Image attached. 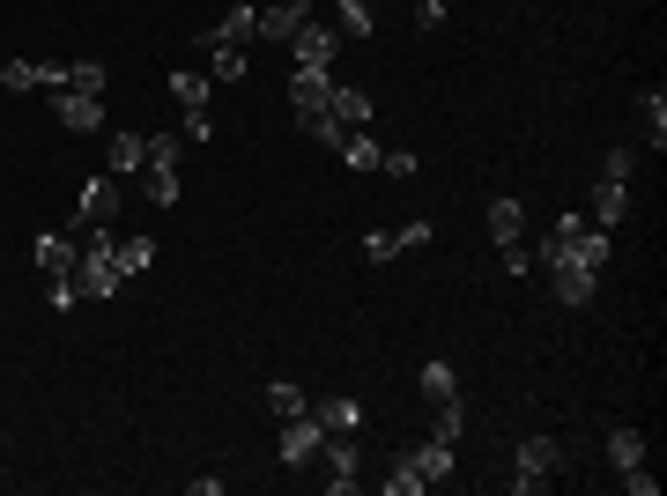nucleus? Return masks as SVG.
<instances>
[{"label":"nucleus","mask_w":667,"mask_h":496,"mask_svg":"<svg viewBox=\"0 0 667 496\" xmlns=\"http://www.w3.org/2000/svg\"><path fill=\"white\" fill-rule=\"evenodd\" d=\"M119 259H112V238L104 230H83V267H75V290L83 296H119Z\"/></svg>","instance_id":"f257e3e1"},{"label":"nucleus","mask_w":667,"mask_h":496,"mask_svg":"<svg viewBox=\"0 0 667 496\" xmlns=\"http://www.w3.org/2000/svg\"><path fill=\"white\" fill-rule=\"evenodd\" d=\"M209 67H178V75H171V97H178V112H186V133H193V141H209L215 133V119H209Z\"/></svg>","instance_id":"f03ea898"},{"label":"nucleus","mask_w":667,"mask_h":496,"mask_svg":"<svg viewBox=\"0 0 667 496\" xmlns=\"http://www.w3.org/2000/svg\"><path fill=\"white\" fill-rule=\"evenodd\" d=\"M556 467H564V445H556V437H527V445H519V474H512V489H519V496L549 489Z\"/></svg>","instance_id":"7ed1b4c3"},{"label":"nucleus","mask_w":667,"mask_h":496,"mask_svg":"<svg viewBox=\"0 0 667 496\" xmlns=\"http://www.w3.org/2000/svg\"><path fill=\"white\" fill-rule=\"evenodd\" d=\"M334 52H341V38H334L327 23H312V15H304V23H297V38H290V60H297V67H312V75H334Z\"/></svg>","instance_id":"20e7f679"},{"label":"nucleus","mask_w":667,"mask_h":496,"mask_svg":"<svg viewBox=\"0 0 667 496\" xmlns=\"http://www.w3.org/2000/svg\"><path fill=\"white\" fill-rule=\"evenodd\" d=\"M319 445H327V422L304 408V415L282 422V445H275V453H282V467H304V459H319Z\"/></svg>","instance_id":"39448f33"},{"label":"nucleus","mask_w":667,"mask_h":496,"mask_svg":"<svg viewBox=\"0 0 667 496\" xmlns=\"http://www.w3.org/2000/svg\"><path fill=\"white\" fill-rule=\"evenodd\" d=\"M327 97H334V75L290 67V104H297V126H319V119H327Z\"/></svg>","instance_id":"423d86ee"},{"label":"nucleus","mask_w":667,"mask_h":496,"mask_svg":"<svg viewBox=\"0 0 667 496\" xmlns=\"http://www.w3.org/2000/svg\"><path fill=\"white\" fill-rule=\"evenodd\" d=\"M112 215H119V178H89L75 201V230H104Z\"/></svg>","instance_id":"0eeeda50"},{"label":"nucleus","mask_w":667,"mask_h":496,"mask_svg":"<svg viewBox=\"0 0 667 496\" xmlns=\"http://www.w3.org/2000/svg\"><path fill=\"white\" fill-rule=\"evenodd\" d=\"M30 259H38L45 282H52V275H75V267H83V238H60V230H45V238H30Z\"/></svg>","instance_id":"6e6552de"},{"label":"nucleus","mask_w":667,"mask_h":496,"mask_svg":"<svg viewBox=\"0 0 667 496\" xmlns=\"http://www.w3.org/2000/svg\"><path fill=\"white\" fill-rule=\"evenodd\" d=\"M593 282H601V275L579 267V259H549V290H556V304H571V311L593 304Z\"/></svg>","instance_id":"1a4fd4ad"},{"label":"nucleus","mask_w":667,"mask_h":496,"mask_svg":"<svg viewBox=\"0 0 667 496\" xmlns=\"http://www.w3.org/2000/svg\"><path fill=\"white\" fill-rule=\"evenodd\" d=\"M252 38H260V8H230L215 30L193 38V52H215V44H252Z\"/></svg>","instance_id":"9d476101"},{"label":"nucleus","mask_w":667,"mask_h":496,"mask_svg":"<svg viewBox=\"0 0 667 496\" xmlns=\"http://www.w3.org/2000/svg\"><path fill=\"white\" fill-rule=\"evenodd\" d=\"M52 104H60V126H67V133H97V126H104V97L67 89V97H52Z\"/></svg>","instance_id":"9b49d317"},{"label":"nucleus","mask_w":667,"mask_h":496,"mask_svg":"<svg viewBox=\"0 0 667 496\" xmlns=\"http://www.w3.org/2000/svg\"><path fill=\"white\" fill-rule=\"evenodd\" d=\"M304 15H312L304 0H275V8H260V38H267V44H290Z\"/></svg>","instance_id":"f8f14e48"},{"label":"nucleus","mask_w":667,"mask_h":496,"mask_svg":"<svg viewBox=\"0 0 667 496\" xmlns=\"http://www.w3.org/2000/svg\"><path fill=\"white\" fill-rule=\"evenodd\" d=\"M327 112H334V126H341V133H356V126H372V97H364V89H349V82H334Z\"/></svg>","instance_id":"ddd939ff"},{"label":"nucleus","mask_w":667,"mask_h":496,"mask_svg":"<svg viewBox=\"0 0 667 496\" xmlns=\"http://www.w3.org/2000/svg\"><path fill=\"white\" fill-rule=\"evenodd\" d=\"M319 453H327V467H334L327 489H334V496H349V489H356V437H327Z\"/></svg>","instance_id":"4468645a"},{"label":"nucleus","mask_w":667,"mask_h":496,"mask_svg":"<svg viewBox=\"0 0 667 496\" xmlns=\"http://www.w3.org/2000/svg\"><path fill=\"white\" fill-rule=\"evenodd\" d=\"M408 459V467H416V482L423 489H430V482H445V474H453V445H438V437H423L416 453H401Z\"/></svg>","instance_id":"2eb2a0df"},{"label":"nucleus","mask_w":667,"mask_h":496,"mask_svg":"<svg viewBox=\"0 0 667 496\" xmlns=\"http://www.w3.org/2000/svg\"><path fill=\"white\" fill-rule=\"evenodd\" d=\"M624 215H630V186H616V178H601V186H593V222H601V230H616Z\"/></svg>","instance_id":"dca6fc26"},{"label":"nucleus","mask_w":667,"mask_h":496,"mask_svg":"<svg viewBox=\"0 0 667 496\" xmlns=\"http://www.w3.org/2000/svg\"><path fill=\"white\" fill-rule=\"evenodd\" d=\"M104 164H112V178H126V170H141V164H149V133H112Z\"/></svg>","instance_id":"f3484780"},{"label":"nucleus","mask_w":667,"mask_h":496,"mask_svg":"<svg viewBox=\"0 0 667 496\" xmlns=\"http://www.w3.org/2000/svg\"><path fill=\"white\" fill-rule=\"evenodd\" d=\"M416 385H423V400H430V408H445V400H460V378H453V364H438V356H430V364L416 371Z\"/></svg>","instance_id":"a211bd4d"},{"label":"nucleus","mask_w":667,"mask_h":496,"mask_svg":"<svg viewBox=\"0 0 667 496\" xmlns=\"http://www.w3.org/2000/svg\"><path fill=\"white\" fill-rule=\"evenodd\" d=\"M327 422V437H364V408L356 400H327V408H312Z\"/></svg>","instance_id":"6ab92c4d"},{"label":"nucleus","mask_w":667,"mask_h":496,"mask_svg":"<svg viewBox=\"0 0 667 496\" xmlns=\"http://www.w3.org/2000/svg\"><path fill=\"white\" fill-rule=\"evenodd\" d=\"M112 259H119V275H149V259H156V238H112Z\"/></svg>","instance_id":"aec40b11"},{"label":"nucleus","mask_w":667,"mask_h":496,"mask_svg":"<svg viewBox=\"0 0 667 496\" xmlns=\"http://www.w3.org/2000/svg\"><path fill=\"white\" fill-rule=\"evenodd\" d=\"M201 60H209V82H246V44H215Z\"/></svg>","instance_id":"412c9836"},{"label":"nucleus","mask_w":667,"mask_h":496,"mask_svg":"<svg viewBox=\"0 0 667 496\" xmlns=\"http://www.w3.org/2000/svg\"><path fill=\"white\" fill-rule=\"evenodd\" d=\"M519 230H527L519 201H490V238H498V245H519Z\"/></svg>","instance_id":"4be33fe9"},{"label":"nucleus","mask_w":667,"mask_h":496,"mask_svg":"<svg viewBox=\"0 0 667 496\" xmlns=\"http://www.w3.org/2000/svg\"><path fill=\"white\" fill-rule=\"evenodd\" d=\"M608 459H616L624 474H630V467H645V437H638L630 422H624V430H608Z\"/></svg>","instance_id":"5701e85b"},{"label":"nucleus","mask_w":667,"mask_h":496,"mask_svg":"<svg viewBox=\"0 0 667 496\" xmlns=\"http://www.w3.org/2000/svg\"><path fill=\"white\" fill-rule=\"evenodd\" d=\"M0 89H15V97H30V89H45L38 60H0Z\"/></svg>","instance_id":"b1692460"},{"label":"nucleus","mask_w":667,"mask_h":496,"mask_svg":"<svg viewBox=\"0 0 667 496\" xmlns=\"http://www.w3.org/2000/svg\"><path fill=\"white\" fill-rule=\"evenodd\" d=\"M341 156H349V170H378V156H386V149H378L372 133L356 126V133H341Z\"/></svg>","instance_id":"393cba45"},{"label":"nucleus","mask_w":667,"mask_h":496,"mask_svg":"<svg viewBox=\"0 0 667 496\" xmlns=\"http://www.w3.org/2000/svg\"><path fill=\"white\" fill-rule=\"evenodd\" d=\"M638 119H645V141L660 149V141H667V97H660V89H645V97H638Z\"/></svg>","instance_id":"a878e982"},{"label":"nucleus","mask_w":667,"mask_h":496,"mask_svg":"<svg viewBox=\"0 0 667 496\" xmlns=\"http://www.w3.org/2000/svg\"><path fill=\"white\" fill-rule=\"evenodd\" d=\"M460 430H467V408H460V400L430 408V437H438V445H460Z\"/></svg>","instance_id":"bb28decb"},{"label":"nucleus","mask_w":667,"mask_h":496,"mask_svg":"<svg viewBox=\"0 0 667 496\" xmlns=\"http://www.w3.org/2000/svg\"><path fill=\"white\" fill-rule=\"evenodd\" d=\"M67 89H83V97H104V60H67Z\"/></svg>","instance_id":"cd10ccee"},{"label":"nucleus","mask_w":667,"mask_h":496,"mask_svg":"<svg viewBox=\"0 0 667 496\" xmlns=\"http://www.w3.org/2000/svg\"><path fill=\"white\" fill-rule=\"evenodd\" d=\"M267 408H275V415H282V422H290V415H304V408H312V400L297 393L290 378H275V385H267Z\"/></svg>","instance_id":"c85d7f7f"},{"label":"nucleus","mask_w":667,"mask_h":496,"mask_svg":"<svg viewBox=\"0 0 667 496\" xmlns=\"http://www.w3.org/2000/svg\"><path fill=\"white\" fill-rule=\"evenodd\" d=\"M341 8V30L349 38H372V0H334Z\"/></svg>","instance_id":"c756f323"},{"label":"nucleus","mask_w":667,"mask_h":496,"mask_svg":"<svg viewBox=\"0 0 667 496\" xmlns=\"http://www.w3.org/2000/svg\"><path fill=\"white\" fill-rule=\"evenodd\" d=\"M45 304H52V311H75V304H83L75 275H52V282H45Z\"/></svg>","instance_id":"7c9ffc66"},{"label":"nucleus","mask_w":667,"mask_h":496,"mask_svg":"<svg viewBox=\"0 0 667 496\" xmlns=\"http://www.w3.org/2000/svg\"><path fill=\"white\" fill-rule=\"evenodd\" d=\"M149 178V201L156 207H178V170H141Z\"/></svg>","instance_id":"2f4dec72"},{"label":"nucleus","mask_w":667,"mask_h":496,"mask_svg":"<svg viewBox=\"0 0 667 496\" xmlns=\"http://www.w3.org/2000/svg\"><path fill=\"white\" fill-rule=\"evenodd\" d=\"M141 170H178V141H171V133H149V164Z\"/></svg>","instance_id":"473e14b6"},{"label":"nucleus","mask_w":667,"mask_h":496,"mask_svg":"<svg viewBox=\"0 0 667 496\" xmlns=\"http://www.w3.org/2000/svg\"><path fill=\"white\" fill-rule=\"evenodd\" d=\"M393 252H401V230H372V238H364V259H372V267H386Z\"/></svg>","instance_id":"72a5a7b5"},{"label":"nucleus","mask_w":667,"mask_h":496,"mask_svg":"<svg viewBox=\"0 0 667 496\" xmlns=\"http://www.w3.org/2000/svg\"><path fill=\"white\" fill-rule=\"evenodd\" d=\"M423 482H416V467L408 459H393V474H386V496H416Z\"/></svg>","instance_id":"f704fd0d"},{"label":"nucleus","mask_w":667,"mask_h":496,"mask_svg":"<svg viewBox=\"0 0 667 496\" xmlns=\"http://www.w3.org/2000/svg\"><path fill=\"white\" fill-rule=\"evenodd\" d=\"M378 170H386V178H416V156H408V149H386Z\"/></svg>","instance_id":"c9c22d12"},{"label":"nucleus","mask_w":667,"mask_h":496,"mask_svg":"<svg viewBox=\"0 0 667 496\" xmlns=\"http://www.w3.org/2000/svg\"><path fill=\"white\" fill-rule=\"evenodd\" d=\"M630 164H638L630 149H608V164H601V178H616V186H630Z\"/></svg>","instance_id":"e433bc0d"},{"label":"nucleus","mask_w":667,"mask_h":496,"mask_svg":"<svg viewBox=\"0 0 667 496\" xmlns=\"http://www.w3.org/2000/svg\"><path fill=\"white\" fill-rule=\"evenodd\" d=\"M445 23V0H416V30H438Z\"/></svg>","instance_id":"4c0bfd02"},{"label":"nucleus","mask_w":667,"mask_h":496,"mask_svg":"<svg viewBox=\"0 0 667 496\" xmlns=\"http://www.w3.org/2000/svg\"><path fill=\"white\" fill-rule=\"evenodd\" d=\"M624 489H630V496H653L660 482H653V467H630V474H624Z\"/></svg>","instance_id":"58836bf2"},{"label":"nucleus","mask_w":667,"mask_h":496,"mask_svg":"<svg viewBox=\"0 0 667 496\" xmlns=\"http://www.w3.org/2000/svg\"><path fill=\"white\" fill-rule=\"evenodd\" d=\"M430 238H438L430 222H408V230H401V252H423V245H430Z\"/></svg>","instance_id":"ea45409f"}]
</instances>
